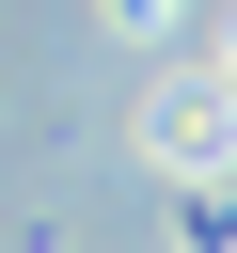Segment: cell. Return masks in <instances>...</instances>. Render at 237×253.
<instances>
[{
    "label": "cell",
    "mask_w": 237,
    "mask_h": 253,
    "mask_svg": "<svg viewBox=\"0 0 237 253\" xmlns=\"http://www.w3.org/2000/svg\"><path fill=\"white\" fill-rule=\"evenodd\" d=\"M221 79H237V47H221Z\"/></svg>",
    "instance_id": "3"
},
{
    "label": "cell",
    "mask_w": 237,
    "mask_h": 253,
    "mask_svg": "<svg viewBox=\"0 0 237 253\" xmlns=\"http://www.w3.org/2000/svg\"><path fill=\"white\" fill-rule=\"evenodd\" d=\"M158 158H174V174H221V158H237V79L174 95V111H158Z\"/></svg>",
    "instance_id": "1"
},
{
    "label": "cell",
    "mask_w": 237,
    "mask_h": 253,
    "mask_svg": "<svg viewBox=\"0 0 237 253\" xmlns=\"http://www.w3.org/2000/svg\"><path fill=\"white\" fill-rule=\"evenodd\" d=\"M111 32H174V0H111Z\"/></svg>",
    "instance_id": "2"
}]
</instances>
